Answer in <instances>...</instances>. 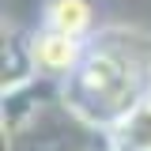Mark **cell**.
I'll use <instances>...</instances> for the list:
<instances>
[{
    "label": "cell",
    "mask_w": 151,
    "mask_h": 151,
    "mask_svg": "<svg viewBox=\"0 0 151 151\" xmlns=\"http://www.w3.org/2000/svg\"><path fill=\"white\" fill-rule=\"evenodd\" d=\"M147 91H151V57L136 60L132 49H117L110 34H102L87 45V57L72 76L68 106L91 125L110 129Z\"/></svg>",
    "instance_id": "obj_1"
},
{
    "label": "cell",
    "mask_w": 151,
    "mask_h": 151,
    "mask_svg": "<svg viewBox=\"0 0 151 151\" xmlns=\"http://www.w3.org/2000/svg\"><path fill=\"white\" fill-rule=\"evenodd\" d=\"M27 53H30V72L45 76V79H72L76 68L87 57V45H83V38H72V34H60V30L45 27L42 34L30 38Z\"/></svg>",
    "instance_id": "obj_2"
},
{
    "label": "cell",
    "mask_w": 151,
    "mask_h": 151,
    "mask_svg": "<svg viewBox=\"0 0 151 151\" xmlns=\"http://www.w3.org/2000/svg\"><path fill=\"white\" fill-rule=\"evenodd\" d=\"M110 151H151V91L106 129Z\"/></svg>",
    "instance_id": "obj_3"
},
{
    "label": "cell",
    "mask_w": 151,
    "mask_h": 151,
    "mask_svg": "<svg viewBox=\"0 0 151 151\" xmlns=\"http://www.w3.org/2000/svg\"><path fill=\"white\" fill-rule=\"evenodd\" d=\"M45 27L60 30V34L83 38L94 27V8L87 0H49L45 4Z\"/></svg>",
    "instance_id": "obj_4"
}]
</instances>
